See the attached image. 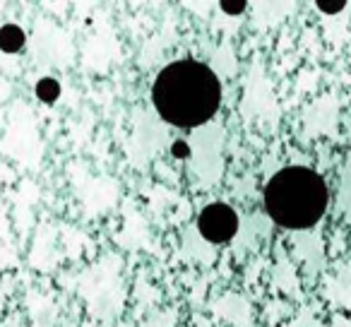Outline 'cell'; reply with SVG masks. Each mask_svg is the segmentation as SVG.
<instances>
[{
	"mask_svg": "<svg viewBox=\"0 0 351 327\" xmlns=\"http://www.w3.org/2000/svg\"><path fill=\"white\" fill-rule=\"evenodd\" d=\"M197 229L210 243H224L239 229V215L224 202L207 205L197 217Z\"/></svg>",
	"mask_w": 351,
	"mask_h": 327,
	"instance_id": "cell-3",
	"label": "cell"
},
{
	"mask_svg": "<svg viewBox=\"0 0 351 327\" xmlns=\"http://www.w3.org/2000/svg\"><path fill=\"white\" fill-rule=\"evenodd\" d=\"M36 94H39L44 101H56L60 97V84L53 77H44L36 84Z\"/></svg>",
	"mask_w": 351,
	"mask_h": 327,
	"instance_id": "cell-5",
	"label": "cell"
},
{
	"mask_svg": "<svg viewBox=\"0 0 351 327\" xmlns=\"http://www.w3.org/2000/svg\"><path fill=\"white\" fill-rule=\"evenodd\" d=\"M315 5H317V10L327 12V15H335V12H341V10H344L346 3H344V0H317Z\"/></svg>",
	"mask_w": 351,
	"mask_h": 327,
	"instance_id": "cell-6",
	"label": "cell"
},
{
	"mask_svg": "<svg viewBox=\"0 0 351 327\" xmlns=\"http://www.w3.org/2000/svg\"><path fill=\"white\" fill-rule=\"evenodd\" d=\"M27 36L22 32V27L17 25H5L0 27V51H5V53H17V51L25 46Z\"/></svg>",
	"mask_w": 351,
	"mask_h": 327,
	"instance_id": "cell-4",
	"label": "cell"
},
{
	"mask_svg": "<svg viewBox=\"0 0 351 327\" xmlns=\"http://www.w3.org/2000/svg\"><path fill=\"white\" fill-rule=\"evenodd\" d=\"M173 154H178V156H186V154H188L186 145H183V142H178V145H173Z\"/></svg>",
	"mask_w": 351,
	"mask_h": 327,
	"instance_id": "cell-8",
	"label": "cell"
},
{
	"mask_svg": "<svg viewBox=\"0 0 351 327\" xmlns=\"http://www.w3.org/2000/svg\"><path fill=\"white\" fill-rule=\"evenodd\" d=\"M219 5L226 15H241V12L248 8V3H245V0H221Z\"/></svg>",
	"mask_w": 351,
	"mask_h": 327,
	"instance_id": "cell-7",
	"label": "cell"
},
{
	"mask_svg": "<svg viewBox=\"0 0 351 327\" xmlns=\"http://www.w3.org/2000/svg\"><path fill=\"white\" fill-rule=\"evenodd\" d=\"M152 104L171 125H202L219 111L221 82L215 70L200 60H176L156 75L152 84Z\"/></svg>",
	"mask_w": 351,
	"mask_h": 327,
	"instance_id": "cell-1",
	"label": "cell"
},
{
	"mask_svg": "<svg viewBox=\"0 0 351 327\" xmlns=\"http://www.w3.org/2000/svg\"><path fill=\"white\" fill-rule=\"evenodd\" d=\"M265 210L284 229H308L327 210V183L311 169L293 167L274 173L265 186Z\"/></svg>",
	"mask_w": 351,
	"mask_h": 327,
	"instance_id": "cell-2",
	"label": "cell"
}]
</instances>
